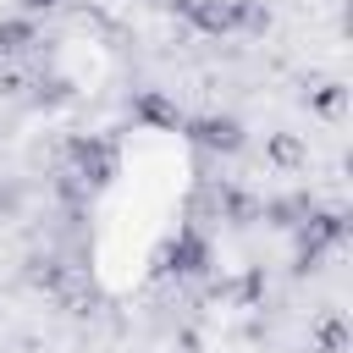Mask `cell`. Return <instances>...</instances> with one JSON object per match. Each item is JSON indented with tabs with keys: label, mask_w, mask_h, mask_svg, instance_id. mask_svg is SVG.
Returning <instances> with one entry per match:
<instances>
[{
	"label": "cell",
	"mask_w": 353,
	"mask_h": 353,
	"mask_svg": "<svg viewBox=\"0 0 353 353\" xmlns=\"http://www.w3.org/2000/svg\"><path fill=\"white\" fill-rule=\"evenodd\" d=\"M182 17L199 28V33H265L270 28V11L259 0H182Z\"/></svg>",
	"instance_id": "1"
},
{
	"label": "cell",
	"mask_w": 353,
	"mask_h": 353,
	"mask_svg": "<svg viewBox=\"0 0 353 353\" xmlns=\"http://www.w3.org/2000/svg\"><path fill=\"white\" fill-rule=\"evenodd\" d=\"M292 232H298V276H309L331 248L347 243V215H342V210H320V204H309V215H303Z\"/></svg>",
	"instance_id": "2"
},
{
	"label": "cell",
	"mask_w": 353,
	"mask_h": 353,
	"mask_svg": "<svg viewBox=\"0 0 353 353\" xmlns=\"http://www.w3.org/2000/svg\"><path fill=\"white\" fill-rule=\"evenodd\" d=\"M66 160H72V171H66V176H77V182H88V188H105V182L116 176V165H121L116 143H110V138H99V132H88V138H72Z\"/></svg>",
	"instance_id": "3"
},
{
	"label": "cell",
	"mask_w": 353,
	"mask_h": 353,
	"mask_svg": "<svg viewBox=\"0 0 353 353\" xmlns=\"http://www.w3.org/2000/svg\"><path fill=\"white\" fill-rule=\"evenodd\" d=\"M182 132H188L199 149H210V154H237V149L248 143L243 121H237V116H221V110H210V116H182Z\"/></svg>",
	"instance_id": "4"
},
{
	"label": "cell",
	"mask_w": 353,
	"mask_h": 353,
	"mask_svg": "<svg viewBox=\"0 0 353 353\" xmlns=\"http://www.w3.org/2000/svg\"><path fill=\"white\" fill-rule=\"evenodd\" d=\"M160 265L171 276H204L210 270V237L199 226H176V237L160 248Z\"/></svg>",
	"instance_id": "5"
},
{
	"label": "cell",
	"mask_w": 353,
	"mask_h": 353,
	"mask_svg": "<svg viewBox=\"0 0 353 353\" xmlns=\"http://www.w3.org/2000/svg\"><path fill=\"white\" fill-rule=\"evenodd\" d=\"M132 116H138V121H149V127H165V132H182V110H176V105H171L165 94H154V88H149V94H138V105H132Z\"/></svg>",
	"instance_id": "6"
},
{
	"label": "cell",
	"mask_w": 353,
	"mask_h": 353,
	"mask_svg": "<svg viewBox=\"0 0 353 353\" xmlns=\"http://www.w3.org/2000/svg\"><path fill=\"white\" fill-rule=\"evenodd\" d=\"M39 44V28H33V17H6L0 22V61H17V55H28Z\"/></svg>",
	"instance_id": "7"
},
{
	"label": "cell",
	"mask_w": 353,
	"mask_h": 353,
	"mask_svg": "<svg viewBox=\"0 0 353 353\" xmlns=\"http://www.w3.org/2000/svg\"><path fill=\"white\" fill-rule=\"evenodd\" d=\"M265 160H270L276 171H298V165L309 160V149H303L298 132H270V138H265Z\"/></svg>",
	"instance_id": "8"
},
{
	"label": "cell",
	"mask_w": 353,
	"mask_h": 353,
	"mask_svg": "<svg viewBox=\"0 0 353 353\" xmlns=\"http://www.w3.org/2000/svg\"><path fill=\"white\" fill-rule=\"evenodd\" d=\"M215 210H221V221H232V226L259 221V199L243 193V188H221V193H215Z\"/></svg>",
	"instance_id": "9"
},
{
	"label": "cell",
	"mask_w": 353,
	"mask_h": 353,
	"mask_svg": "<svg viewBox=\"0 0 353 353\" xmlns=\"http://www.w3.org/2000/svg\"><path fill=\"white\" fill-rule=\"evenodd\" d=\"M309 204L314 199H303V193H287V199H270V204H259V221H270V226H298L303 215H309Z\"/></svg>",
	"instance_id": "10"
},
{
	"label": "cell",
	"mask_w": 353,
	"mask_h": 353,
	"mask_svg": "<svg viewBox=\"0 0 353 353\" xmlns=\"http://www.w3.org/2000/svg\"><path fill=\"white\" fill-rule=\"evenodd\" d=\"M342 99H347V88L331 77V83H320V88H309V110H320V116H336L342 110Z\"/></svg>",
	"instance_id": "11"
},
{
	"label": "cell",
	"mask_w": 353,
	"mask_h": 353,
	"mask_svg": "<svg viewBox=\"0 0 353 353\" xmlns=\"http://www.w3.org/2000/svg\"><path fill=\"white\" fill-rule=\"evenodd\" d=\"M342 347H347V320L331 314V320L320 325V353H342Z\"/></svg>",
	"instance_id": "12"
},
{
	"label": "cell",
	"mask_w": 353,
	"mask_h": 353,
	"mask_svg": "<svg viewBox=\"0 0 353 353\" xmlns=\"http://www.w3.org/2000/svg\"><path fill=\"white\" fill-rule=\"evenodd\" d=\"M55 6H61V0H22V11H28V17H33V11H55Z\"/></svg>",
	"instance_id": "13"
}]
</instances>
